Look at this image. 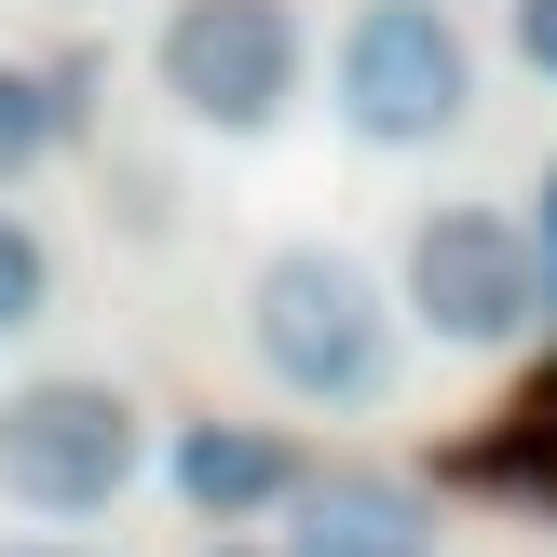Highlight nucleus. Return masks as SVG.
Returning <instances> with one entry per match:
<instances>
[{
	"mask_svg": "<svg viewBox=\"0 0 557 557\" xmlns=\"http://www.w3.org/2000/svg\"><path fill=\"white\" fill-rule=\"evenodd\" d=\"M69 136H82V82H54V69H14V54H0V177L54 163Z\"/></svg>",
	"mask_w": 557,
	"mask_h": 557,
	"instance_id": "8",
	"label": "nucleus"
},
{
	"mask_svg": "<svg viewBox=\"0 0 557 557\" xmlns=\"http://www.w3.org/2000/svg\"><path fill=\"white\" fill-rule=\"evenodd\" d=\"M41 299H54V245L0 205V341H27V326H41Z\"/></svg>",
	"mask_w": 557,
	"mask_h": 557,
	"instance_id": "9",
	"label": "nucleus"
},
{
	"mask_svg": "<svg viewBox=\"0 0 557 557\" xmlns=\"http://www.w3.org/2000/svg\"><path fill=\"white\" fill-rule=\"evenodd\" d=\"M299 0H163L150 27V82L177 123L205 136H272L299 109Z\"/></svg>",
	"mask_w": 557,
	"mask_h": 557,
	"instance_id": "5",
	"label": "nucleus"
},
{
	"mask_svg": "<svg viewBox=\"0 0 557 557\" xmlns=\"http://www.w3.org/2000/svg\"><path fill=\"white\" fill-rule=\"evenodd\" d=\"M504 41H517V69H531V82H557V0H517Z\"/></svg>",
	"mask_w": 557,
	"mask_h": 557,
	"instance_id": "10",
	"label": "nucleus"
},
{
	"mask_svg": "<svg viewBox=\"0 0 557 557\" xmlns=\"http://www.w3.org/2000/svg\"><path fill=\"white\" fill-rule=\"evenodd\" d=\"M326 96H341L354 150H449L476 123V41H462L449 0H354Z\"/></svg>",
	"mask_w": 557,
	"mask_h": 557,
	"instance_id": "2",
	"label": "nucleus"
},
{
	"mask_svg": "<svg viewBox=\"0 0 557 557\" xmlns=\"http://www.w3.org/2000/svg\"><path fill=\"white\" fill-rule=\"evenodd\" d=\"M395 326H422L449 354H517L544 326L531 232L504 205H422L408 218V259H395Z\"/></svg>",
	"mask_w": 557,
	"mask_h": 557,
	"instance_id": "4",
	"label": "nucleus"
},
{
	"mask_svg": "<svg viewBox=\"0 0 557 557\" xmlns=\"http://www.w3.org/2000/svg\"><path fill=\"white\" fill-rule=\"evenodd\" d=\"M0 557H109V544H82V531H14Z\"/></svg>",
	"mask_w": 557,
	"mask_h": 557,
	"instance_id": "12",
	"label": "nucleus"
},
{
	"mask_svg": "<svg viewBox=\"0 0 557 557\" xmlns=\"http://www.w3.org/2000/svg\"><path fill=\"white\" fill-rule=\"evenodd\" d=\"M136 476H150V422H136L123 381L54 368V381H14V395H0V504L14 517L82 531V517H109Z\"/></svg>",
	"mask_w": 557,
	"mask_h": 557,
	"instance_id": "3",
	"label": "nucleus"
},
{
	"mask_svg": "<svg viewBox=\"0 0 557 557\" xmlns=\"http://www.w3.org/2000/svg\"><path fill=\"white\" fill-rule=\"evenodd\" d=\"M272 557H435V504L395 476H299L286 490V544Z\"/></svg>",
	"mask_w": 557,
	"mask_h": 557,
	"instance_id": "7",
	"label": "nucleus"
},
{
	"mask_svg": "<svg viewBox=\"0 0 557 557\" xmlns=\"http://www.w3.org/2000/svg\"><path fill=\"white\" fill-rule=\"evenodd\" d=\"M245 341H259L272 395L299 408H381L408 381V326L354 245H272L245 272Z\"/></svg>",
	"mask_w": 557,
	"mask_h": 557,
	"instance_id": "1",
	"label": "nucleus"
},
{
	"mask_svg": "<svg viewBox=\"0 0 557 557\" xmlns=\"http://www.w3.org/2000/svg\"><path fill=\"white\" fill-rule=\"evenodd\" d=\"M299 476H313V462H299L272 422H177V435H163V490H177L205 531H232V517H272Z\"/></svg>",
	"mask_w": 557,
	"mask_h": 557,
	"instance_id": "6",
	"label": "nucleus"
},
{
	"mask_svg": "<svg viewBox=\"0 0 557 557\" xmlns=\"http://www.w3.org/2000/svg\"><path fill=\"white\" fill-rule=\"evenodd\" d=\"M205 557H272V544H205Z\"/></svg>",
	"mask_w": 557,
	"mask_h": 557,
	"instance_id": "13",
	"label": "nucleus"
},
{
	"mask_svg": "<svg viewBox=\"0 0 557 557\" xmlns=\"http://www.w3.org/2000/svg\"><path fill=\"white\" fill-rule=\"evenodd\" d=\"M517 232H531V272H544V313H557V163H544V190H531V218H517Z\"/></svg>",
	"mask_w": 557,
	"mask_h": 557,
	"instance_id": "11",
	"label": "nucleus"
}]
</instances>
